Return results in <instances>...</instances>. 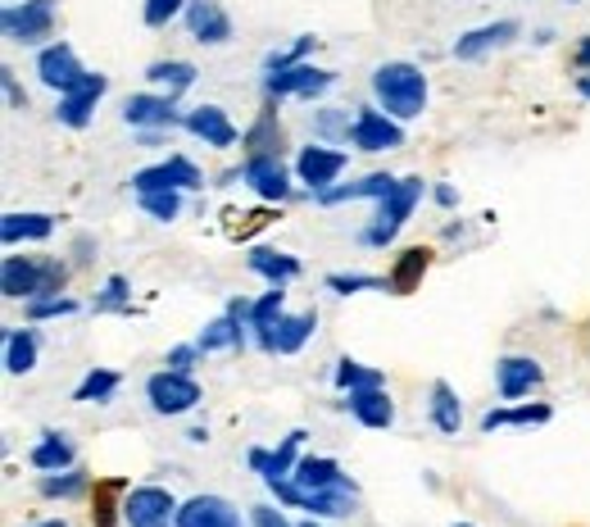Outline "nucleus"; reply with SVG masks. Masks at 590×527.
<instances>
[{
  "mask_svg": "<svg viewBox=\"0 0 590 527\" xmlns=\"http://www.w3.org/2000/svg\"><path fill=\"white\" fill-rule=\"evenodd\" d=\"M314 328H318V314H314V310H310V314H281L268 355H296V350L314 337Z\"/></svg>",
  "mask_w": 590,
  "mask_h": 527,
  "instance_id": "5701e85b",
  "label": "nucleus"
},
{
  "mask_svg": "<svg viewBox=\"0 0 590 527\" xmlns=\"http://www.w3.org/2000/svg\"><path fill=\"white\" fill-rule=\"evenodd\" d=\"M327 287L341 291V296H350V291H364V287H387V278H359V273H354V278H341V273H331Z\"/></svg>",
  "mask_w": 590,
  "mask_h": 527,
  "instance_id": "ea45409f",
  "label": "nucleus"
},
{
  "mask_svg": "<svg viewBox=\"0 0 590 527\" xmlns=\"http://www.w3.org/2000/svg\"><path fill=\"white\" fill-rule=\"evenodd\" d=\"M246 318H250V305H246V300H233V305H227V314L223 318H214L210 323V328H204L200 332V350H204V355H210V350H227V346H241L246 341Z\"/></svg>",
  "mask_w": 590,
  "mask_h": 527,
  "instance_id": "dca6fc26",
  "label": "nucleus"
},
{
  "mask_svg": "<svg viewBox=\"0 0 590 527\" xmlns=\"http://www.w3.org/2000/svg\"><path fill=\"white\" fill-rule=\"evenodd\" d=\"M436 200H441V205H454V187H436Z\"/></svg>",
  "mask_w": 590,
  "mask_h": 527,
  "instance_id": "de8ad7c7",
  "label": "nucleus"
},
{
  "mask_svg": "<svg viewBox=\"0 0 590 527\" xmlns=\"http://www.w3.org/2000/svg\"><path fill=\"white\" fill-rule=\"evenodd\" d=\"M0 287L14 300H46V296H60L64 287V268L50 260V264H37V260H18L10 255L5 268H0Z\"/></svg>",
  "mask_w": 590,
  "mask_h": 527,
  "instance_id": "f03ea898",
  "label": "nucleus"
},
{
  "mask_svg": "<svg viewBox=\"0 0 590 527\" xmlns=\"http://www.w3.org/2000/svg\"><path fill=\"white\" fill-rule=\"evenodd\" d=\"M250 268L254 273H264V278L273 287H287L291 278H300V260L296 255H281V250H250Z\"/></svg>",
  "mask_w": 590,
  "mask_h": 527,
  "instance_id": "bb28decb",
  "label": "nucleus"
},
{
  "mask_svg": "<svg viewBox=\"0 0 590 527\" xmlns=\"http://www.w3.org/2000/svg\"><path fill=\"white\" fill-rule=\"evenodd\" d=\"M300 441H304V432H291L287 441H281V450H250V468H260L268 487H273V482H287Z\"/></svg>",
  "mask_w": 590,
  "mask_h": 527,
  "instance_id": "4be33fe9",
  "label": "nucleus"
},
{
  "mask_svg": "<svg viewBox=\"0 0 590 527\" xmlns=\"http://www.w3.org/2000/svg\"><path fill=\"white\" fill-rule=\"evenodd\" d=\"M454 527H473V523H454Z\"/></svg>",
  "mask_w": 590,
  "mask_h": 527,
  "instance_id": "3c124183",
  "label": "nucleus"
},
{
  "mask_svg": "<svg viewBox=\"0 0 590 527\" xmlns=\"http://www.w3.org/2000/svg\"><path fill=\"white\" fill-rule=\"evenodd\" d=\"M5 368L10 373H33L37 368V337L28 328L10 332V341H5Z\"/></svg>",
  "mask_w": 590,
  "mask_h": 527,
  "instance_id": "72a5a7b5",
  "label": "nucleus"
},
{
  "mask_svg": "<svg viewBox=\"0 0 590 527\" xmlns=\"http://www.w3.org/2000/svg\"><path fill=\"white\" fill-rule=\"evenodd\" d=\"M177 10H187V0H146L141 18H146V28H164Z\"/></svg>",
  "mask_w": 590,
  "mask_h": 527,
  "instance_id": "58836bf2",
  "label": "nucleus"
},
{
  "mask_svg": "<svg viewBox=\"0 0 590 527\" xmlns=\"http://www.w3.org/2000/svg\"><path fill=\"white\" fill-rule=\"evenodd\" d=\"M337 83V73L327 68H314V64H291V68H277L268 73V96H318Z\"/></svg>",
  "mask_w": 590,
  "mask_h": 527,
  "instance_id": "1a4fd4ad",
  "label": "nucleus"
},
{
  "mask_svg": "<svg viewBox=\"0 0 590 527\" xmlns=\"http://www.w3.org/2000/svg\"><path fill=\"white\" fill-rule=\"evenodd\" d=\"M400 178H391V173H368L364 183H350V187H327V191H318V200L323 205H341V200H359V196H387L391 187H396Z\"/></svg>",
  "mask_w": 590,
  "mask_h": 527,
  "instance_id": "cd10ccee",
  "label": "nucleus"
},
{
  "mask_svg": "<svg viewBox=\"0 0 590 527\" xmlns=\"http://www.w3.org/2000/svg\"><path fill=\"white\" fill-rule=\"evenodd\" d=\"M281 305H287V291H281V287H273L268 296H260L250 305V328H254V337H260L264 350L273 346V332H277V323H281Z\"/></svg>",
  "mask_w": 590,
  "mask_h": 527,
  "instance_id": "393cba45",
  "label": "nucleus"
},
{
  "mask_svg": "<svg viewBox=\"0 0 590 527\" xmlns=\"http://www.w3.org/2000/svg\"><path fill=\"white\" fill-rule=\"evenodd\" d=\"M114 391H118V373H114V368H91L87 378L78 382V391H73V400L91 405V400H110Z\"/></svg>",
  "mask_w": 590,
  "mask_h": 527,
  "instance_id": "f704fd0d",
  "label": "nucleus"
},
{
  "mask_svg": "<svg viewBox=\"0 0 590 527\" xmlns=\"http://www.w3.org/2000/svg\"><path fill=\"white\" fill-rule=\"evenodd\" d=\"M123 491V482H100V514H96V527H110L114 514H110V495Z\"/></svg>",
  "mask_w": 590,
  "mask_h": 527,
  "instance_id": "79ce46f5",
  "label": "nucleus"
},
{
  "mask_svg": "<svg viewBox=\"0 0 590 527\" xmlns=\"http://www.w3.org/2000/svg\"><path fill=\"white\" fill-rule=\"evenodd\" d=\"M350 141L359 150H396V146H404V133H400V118L377 114V110H359L354 128H350Z\"/></svg>",
  "mask_w": 590,
  "mask_h": 527,
  "instance_id": "9b49d317",
  "label": "nucleus"
},
{
  "mask_svg": "<svg viewBox=\"0 0 590 527\" xmlns=\"http://www.w3.org/2000/svg\"><path fill=\"white\" fill-rule=\"evenodd\" d=\"M73 310H78V300H68V296L28 300V314H33V318H60V314H73Z\"/></svg>",
  "mask_w": 590,
  "mask_h": 527,
  "instance_id": "4c0bfd02",
  "label": "nucleus"
},
{
  "mask_svg": "<svg viewBox=\"0 0 590 527\" xmlns=\"http://www.w3.org/2000/svg\"><path fill=\"white\" fill-rule=\"evenodd\" d=\"M196 350H200V346H177V350H168V368L187 373V368H191V360H196Z\"/></svg>",
  "mask_w": 590,
  "mask_h": 527,
  "instance_id": "37998d69",
  "label": "nucleus"
},
{
  "mask_svg": "<svg viewBox=\"0 0 590 527\" xmlns=\"http://www.w3.org/2000/svg\"><path fill=\"white\" fill-rule=\"evenodd\" d=\"M196 187H204V178H200V168L191 160H183V155H173V160H164L155 168L133 173V191L137 196L141 191H196Z\"/></svg>",
  "mask_w": 590,
  "mask_h": 527,
  "instance_id": "423d86ee",
  "label": "nucleus"
},
{
  "mask_svg": "<svg viewBox=\"0 0 590 527\" xmlns=\"http://www.w3.org/2000/svg\"><path fill=\"white\" fill-rule=\"evenodd\" d=\"M495 382H500L504 400H523L536 382H541V364L527 360V355H509V360L495 364Z\"/></svg>",
  "mask_w": 590,
  "mask_h": 527,
  "instance_id": "aec40b11",
  "label": "nucleus"
},
{
  "mask_svg": "<svg viewBox=\"0 0 590 527\" xmlns=\"http://www.w3.org/2000/svg\"><path fill=\"white\" fill-rule=\"evenodd\" d=\"M573 60H577V68H581V73H590V37H581V41H577V55H573Z\"/></svg>",
  "mask_w": 590,
  "mask_h": 527,
  "instance_id": "49530a36",
  "label": "nucleus"
},
{
  "mask_svg": "<svg viewBox=\"0 0 590 527\" xmlns=\"http://www.w3.org/2000/svg\"><path fill=\"white\" fill-rule=\"evenodd\" d=\"M350 414L364 423V428H391L396 423V405L387 387H364V391H350Z\"/></svg>",
  "mask_w": 590,
  "mask_h": 527,
  "instance_id": "412c9836",
  "label": "nucleus"
},
{
  "mask_svg": "<svg viewBox=\"0 0 590 527\" xmlns=\"http://www.w3.org/2000/svg\"><path fill=\"white\" fill-rule=\"evenodd\" d=\"M50 233H55V218H50V214H5V223H0L5 246H14V241H46Z\"/></svg>",
  "mask_w": 590,
  "mask_h": 527,
  "instance_id": "a878e982",
  "label": "nucleus"
},
{
  "mask_svg": "<svg viewBox=\"0 0 590 527\" xmlns=\"http://www.w3.org/2000/svg\"><path fill=\"white\" fill-rule=\"evenodd\" d=\"M37 73H41V83H46V87H55L60 96H64V91H73V87H78V83L87 78V68L78 64V55H73V46H64V41H55V46H46V50H41Z\"/></svg>",
  "mask_w": 590,
  "mask_h": 527,
  "instance_id": "9d476101",
  "label": "nucleus"
},
{
  "mask_svg": "<svg viewBox=\"0 0 590 527\" xmlns=\"http://www.w3.org/2000/svg\"><path fill=\"white\" fill-rule=\"evenodd\" d=\"M123 518L133 527H173L177 523V505L164 487H137L123 500Z\"/></svg>",
  "mask_w": 590,
  "mask_h": 527,
  "instance_id": "0eeeda50",
  "label": "nucleus"
},
{
  "mask_svg": "<svg viewBox=\"0 0 590 527\" xmlns=\"http://www.w3.org/2000/svg\"><path fill=\"white\" fill-rule=\"evenodd\" d=\"M187 28L200 46H223L233 37V18L218 0H187Z\"/></svg>",
  "mask_w": 590,
  "mask_h": 527,
  "instance_id": "f8f14e48",
  "label": "nucleus"
},
{
  "mask_svg": "<svg viewBox=\"0 0 590 527\" xmlns=\"http://www.w3.org/2000/svg\"><path fill=\"white\" fill-rule=\"evenodd\" d=\"M177 527H241V518L223 495H196L177 510Z\"/></svg>",
  "mask_w": 590,
  "mask_h": 527,
  "instance_id": "2eb2a0df",
  "label": "nucleus"
},
{
  "mask_svg": "<svg viewBox=\"0 0 590 527\" xmlns=\"http://www.w3.org/2000/svg\"><path fill=\"white\" fill-rule=\"evenodd\" d=\"M341 168H346V155L341 150H327V146H304L300 160H296L300 183H310V191H327L341 178Z\"/></svg>",
  "mask_w": 590,
  "mask_h": 527,
  "instance_id": "ddd939ff",
  "label": "nucleus"
},
{
  "mask_svg": "<svg viewBox=\"0 0 590 527\" xmlns=\"http://www.w3.org/2000/svg\"><path fill=\"white\" fill-rule=\"evenodd\" d=\"M141 210L164 218V223H173L177 210H183V196H177V191H141Z\"/></svg>",
  "mask_w": 590,
  "mask_h": 527,
  "instance_id": "e433bc0d",
  "label": "nucleus"
},
{
  "mask_svg": "<svg viewBox=\"0 0 590 527\" xmlns=\"http://www.w3.org/2000/svg\"><path fill=\"white\" fill-rule=\"evenodd\" d=\"M0 28H5L10 41L37 46L55 33V0H23V5H10L0 14Z\"/></svg>",
  "mask_w": 590,
  "mask_h": 527,
  "instance_id": "20e7f679",
  "label": "nucleus"
},
{
  "mask_svg": "<svg viewBox=\"0 0 590 527\" xmlns=\"http://www.w3.org/2000/svg\"><path fill=\"white\" fill-rule=\"evenodd\" d=\"M187 128L204 141V146H214V150H227L237 141V128H233V118H227L218 105H196L187 114Z\"/></svg>",
  "mask_w": 590,
  "mask_h": 527,
  "instance_id": "6ab92c4d",
  "label": "nucleus"
},
{
  "mask_svg": "<svg viewBox=\"0 0 590 527\" xmlns=\"http://www.w3.org/2000/svg\"><path fill=\"white\" fill-rule=\"evenodd\" d=\"M46 495H78L83 491V473H64V478H46L41 482Z\"/></svg>",
  "mask_w": 590,
  "mask_h": 527,
  "instance_id": "a19ab883",
  "label": "nucleus"
},
{
  "mask_svg": "<svg viewBox=\"0 0 590 527\" xmlns=\"http://www.w3.org/2000/svg\"><path fill=\"white\" fill-rule=\"evenodd\" d=\"M105 73H87V78L73 87V91H64L60 96V110H55V118L64 123V128H87L91 123V110H96V100L105 96Z\"/></svg>",
  "mask_w": 590,
  "mask_h": 527,
  "instance_id": "6e6552de",
  "label": "nucleus"
},
{
  "mask_svg": "<svg viewBox=\"0 0 590 527\" xmlns=\"http://www.w3.org/2000/svg\"><path fill=\"white\" fill-rule=\"evenodd\" d=\"M291 482L300 491H350L354 495V482L346 478V473L331 464V460H318V455H304L296 464V473H291Z\"/></svg>",
  "mask_w": 590,
  "mask_h": 527,
  "instance_id": "4468645a",
  "label": "nucleus"
},
{
  "mask_svg": "<svg viewBox=\"0 0 590 527\" xmlns=\"http://www.w3.org/2000/svg\"><path fill=\"white\" fill-rule=\"evenodd\" d=\"M37 527H68L64 518H50V523H37Z\"/></svg>",
  "mask_w": 590,
  "mask_h": 527,
  "instance_id": "8fccbe9b",
  "label": "nucleus"
},
{
  "mask_svg": "<svg viewBox=\"0 0 590 527\" xmlns=\"http://www.w3.org/2000/svg\"><path fill=\"white\" fill-rule=\"evenodd\" d=\"M73 464V446L64 432H46L37 446H33V468L41 473H64Z\"/></svg>",
  "mask_w": 590,
  "mask_h": 527,
  "instance_id": "c756f323",
  "label": "nucleus"
},
{
  "mask_svg": "<svg viewBox=\"0 0 590 527\" xmlns=\"http://www.w3.org/2000/svg\"><path fill=\"white\" fill-rule=\"evenodd\" d=\"M431 423L445 437H454L459 423H464V405H459V396L450 391V382H431Z\"/></svg>",
  "mask_w": 590,
  "mask_h": 527,
  "instance_id": "7c9ffc66",
  "label": "nucleus"
},
{
  "mask_svg": "<svg viewBox=\"0 0 590 527\" xmlns=\"http://www.w3.org/2000/svg\"><path fill=\"white\" fill-rule=\"evenodd\" d=\"M241 178L260 191L264 200H281L291 191V183H287V168H281V160L277 155H250L246 160V168H241Z\"/></svg>",
  "mask_w": 590,
  "mask_h": 527,
  "instance_id": "a211bd4d",
  "label": "nucleus"
},
{
  "mask_svg": "<svg viewBox=\"0 0 590 527\" xmlns=\"http://www.w3.org/2000/svg\"><path fill=\"white\" fill-rule=\"evenodd\" d=\"M300 527H314V523H300Z\"/></svg>",
  "mask_w": 590,
  "mask_h": 527,
  "instance_id": "603ef678",
  "label": "nucleus"
},
{
  "mask_svg": "<svg viewBox=\"0 0 590 527\" xmlns=\"http://www.w3.org/2000/svg\"><path fill=\"white\" fill-rule=\"evenodd\" d=\"M418 196H423V178H400V183H396L387 196H381L377 223L368 228V246H387V241H396V233L404 228V218L414 214Z\"/></svg>",
  "mask_w": 590,
  "mask_h": 527,
  "instance_id": "7ed1b4c3",
  "label": "nucleus"
},
{
  "mask_svg": "<svg viewBox=\"0 0 590 527\" xmlns=\"http://www.w3.org/2000/svg\"><path fill=\"white\" fill-rule=\"evenodd\" d=\"M513 37H518V23H486V28H477V33H468V37H459L454 41V55L459 60H477V55H486L491 46H509Z\"/></svg>",
  "mask_w": 590,
  "mask_h": 527,
  "instance_id": "b1692460",
  "label": "nucleus"
},
{
  "mask_svg": "<svg viewBox=\"0 0 590 527\" xmlns=\"http://www.w3.org/2000/svg\"><path fill=\"white\" fill-rule=\"evenodd\" d=\"M123 300H127V283H123V278H110V283H105V300H100V310L123 305Z\"/></svg>",
  "mask_w": 590,
  "mask_h": 527,
  "instance_id": "c03bdc74",
  "label": "nucleus"
},
{
  "mask_svg": "<svg viewBox=\"0 0 590 527\" xmlns=\"http://www.w3.org/2000/svg\"><path fill=\"white\" fill-rule=\"evenodd\" d=\"M123 118L133 123V128H173L177 110H173V96H127Z\"/></svg>",
  "mask_w": 590,
  "mask_h": 527,
  "instance_id": "f3484780",
  "label": "nucleus"
},
{
  "mask_svg": "<svg viewBox=\"0 0 590 527\" xmlns=\"http://www.w3.org/2000/svg\"><path fill=\"white\" fill-rule=\"evenodd\" d=\"M427 264H431V250H423V246L404 250V255H400V264H396V273L387 278V291H396V296L414 291V287H418V278L427 273Z\"/></svg>",
  "mask_w": 590,
  "mask_h": 527,
  "instance_id": "c85d7f7f",
  "label": "nucleus"
},
{
  "mask_svg": "<svg viewBox=\"0 0 590 527\" xmlns=\"http://www.w3.org/2000/svg\"><path fill=\"white\" fill-rule=\"evenodd\" d=\"M254 523H260V527H287V523H281V514H273L268 505L254 510Z\"/></svg>",
  "mask_w": 590,
  "mask_h": 527,
  "instance_id": "a18cd8bd",
  "label": "nucleus"
},
{
  "mask_svg": "<svg viewBox=\"0 0 590 527\" xmlns=\"http://www.w3.org/2000/svg\"><path fill=\"white\" fill-rule=\"evenodd\" d=\"M146 78L155 83V87H164L168 96H177V91H187L196 83V64H187V60H160V64L146 68Z\"/></svg>",
  "mask_w": 590,
  "mask_h": 527,
  "instance_id": "473e14b6",
  "label": "nucleus"
},
{
  "mask_svg": "<svg viewBox=\"0 0 590 527\" xmlns=\"http://www.w3.org/2000/svg\"><path fill=\"white\" fill-rule=\"evenodd\" d=\"M337 387H341V391H364V387H387V378H381L377 368H364V364H354V360H341V364H337Z\"/></svg>",
  "mask_w": 590,
  "mask_h": 527,
  "instance_id": "c9c22d12",
  "label": "nucleus"
},
{
  "mask_svg": "<svg viewBox=\"0 0 590 527\" xmlns=\"http://www.w3.org/2000/svg\"><path fill=\"white\" fill-rule=\"evenodd\" d=\"M531 423H550V405H513V410H491L481 418V432L495 428H531Z\"/></svg>",
  "mask_w": 590,
  "mask_h": 527,
  "instance_id": "2f4dec72",
  "label": "nucleus"
},
{
  "mask_svg": "<svg viewBox=\"0 0 590 527\" xmlns=\"http://www.w3.org/2000/svg\"><path fill=\"white\" fill-rule=\"evenodd\" d=\"M577 91H581V96L590 100V73H581V78H577Z\"/></svg>",
  "mask_w": 590,
  "mask_h": 527,
  "instance_id": "09e8293b",
  "label": "nucleus"
},
{
  "mask_svg": "<svg viewBox=\"0 0 590 527\" xmlns=\"http://www.w3.org/2000/svg\"><path fill=\"white\" fill-rule=\"evenodd\" d=\"M146 396H150V405H155V414H187L200 405L196 378H187V373H177V368L155 373V378L146 382Z\"/></svg>",
  "mask_w": 590,
  "mask_h": 527,
  "instance_id": "39448f33",
  "label": "nucleus"
},
{
  "mask_svg": "<svg viewBox=\"0 0 590 527\" xmlns=\"http://www.w3.org/2000/svg\"><path fill=\"white\" fill-rule=\"evenodd\" d=\"M373 96L381 100V110L391 118H418L427 110V78L414 64L391 60L373 73Z\"/></svg>",
  "mask_w": 590,
  "mask_h": 527,
  "instance_id": "f257e3e1",
  "label": "nucleus"
}]
</instances>
